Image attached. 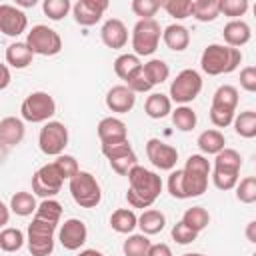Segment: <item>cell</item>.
Returning <instances> with one entry per match:
<instances>
[{"instance_id":"obj_1","label":"cell","mask_w":256,"mask_h":256,"mask_svg":"<svg viewBox=\"0 0 256 256\" xmlns=\"http://www.w3.org/2000/svg\"><path fill=\"white\" fill-rule=\"evenodd\" d=\"M62 218V204L46 198L38 204L32 222L28 224L26 242L32 256H50L54 250V232Z\"/></svg>"},{"instance_id":"obj_2","label":"cell","mask_w":256,"mask_h":256,"mask_svg":"<svg viewBox=\"0 0 256 256\" xmlns=\"http://www.w3.org/2000/svg\"><path fill=\"white\" fill-rule=\"evenodd\" d=\"M126 176H128V192H126L128 204L132 208H142V210L150 208L162 192V178L140 164H136Z\"/></svg>"},{"instance_id":"obj_3","label":"cell","mask_w":256,"mask_h":256,"mask_svg":"<svg viewBox=\"0 0 256 256\" xmlns=\"http://www.w3.org/2000/svg\"><path fill=\"white\" fill-rule=\"evenodd\" d=\"M240 62H242V52L226 44H208L200 56V68L208 76L230 74L240 66Z\"/></svg>"},{"instance_id":"obj_4","label":"cell","mask_w":256,"mask_h":256,"mask_svg":"<svg viewBox=\"0 0 256 256\" xmlns=\"http://www.w3.org/2000/svg\"><path fill=\"white\" fill-rule=\"evenodd\" d=\"M210 162L204 154H192L188 156L184 168H182V180H184V190L186 198H196L202 196L208 188V176H210Z\"/></svg>"},{"instance_id":"obj_5","label":"cell","mask_w":256,"mask_h":256,"mask_svg":"<svg viewBox=\"0 0 256 256\" xmlns=\"http://www.w3.org/2000/svg\"><path fill=\"white\" fill-rule=\"evenodd\" d=\"M68 190H70L72 200L80 208H96L102 200V188L96 176L84 170H78V174L68 180Z\"/></svg>"},{"instance_id":"obj_6","label":"cell","mask_w":256,"mask_h":256,"mask_svg":"<svg viewBox=\"0 0 256 256\" xmlns=\"http://www.w3.org/2000/svg\"><path fill=\"white\" fill-rule=\"evenodd\" d=\"M20 114L22 120L32 122V124H40V122H48L54 114H56V102L48 92H32L28 94L22 104H20Z\"/></svg>"},{"instance_id":"obj_7","label":"cell","mask_w":256,"mask_h":256,"mask_svg":"<svg viewBox=\"0 0 256 256\" xmlns=\"http://www.w3.org/2000/svg\"><path fill=\"white\" fill-rule=\"evenodd\" d=\"M202 90V76L194 68H184L176 74V78L170 82V102H178L186 106L188 102L196 100Z\"/></svg>"},{"instance_id":"obj_8","label":"cell","mask_w":256,"mask_h":256,"mask_svg":"<svg viewBox=\"0 0 256 256\" xmlns=\"http://www.w3.org/2000/svg\"><path fill=\"white\" fill-rule=\"evenodd\" d=\"M162 38V30L160 24L152 18V20H138L132 28V48L134 54L140 56H150L156 52L158 44Z\"/></svg>"},{"instance_id":"obj_9","label":"cell","mask_w":256,"mask_h":256,"mask_svg":"<svg viewBox=\"0 0 256 256\" xmlns=\"http://www.w3.org/2000/svg\"><path fill=\"white\" fill-rule=\"evenodd\" d=\"M26 46L38 56H56L62 50V38L56 30L46 24H36L28 30Z\"/></svg>"},{"instance_id":"obj_10","label":"cell","mask_w":256,"mask_h":256,"mask_svg":"<svg viewBox=\"0 0 256 256\" xmlns=\"http://www.w3.org/2000/svg\"><path fill=\"white\" fill-rule=\"evenodd\" d=\"M68 146V128L58 120H48L40 128L38 134V148L46 156H60Z\"/></svg>"},{"instance_id":"obj_11","label":"cell","mask_w":256,"mask_h":256,"mask_svg":"<svg viewBox=\"0 0 256 256\" xmlns=\"http://www.w3.org/2000/svg\"><path fill=\"white\" fill-rule=\"evenodd\" d=\"M62 184H64V178L56 170L54 162H50V164L40 166L34 172V176H32V194L40 196L42 200L54 198L62 190Z\"/></svg>"},{"instance_id":"obj_12","label":"cell","mask_w":256,"mask_h":256,"mask_svg":"<svg viewBox=\"0 0 256 256\" xmlns=\"http://www.w3.org/2000/svg\"><path fill=\"white\" fill-rule=\"evenodd\" d=\"M146 156L152 162L154 168L158 170H174L178 162V150L160 138H150L146 142Z\"/></svg>"},{"instance_id":"obj_13","label":"cell","mask_w":256,"mask_h":256,"mask_svg":"<svg viewBox=\"0 0 256 256\" xmlns=\"http://www.w3.org/2000/svg\"><path fill=\"white\" fill-rule=\"evenodd\" d=\"M28 28V16L24 10L12 4H0V32L4 36L16 38Z\"/></svg>"},{"instance_id":"obj_14","label":"cell","mask_w":256,"mask_h":256,"mask_svg":"<svg viewBox=\"0 0 256 256\" xmlns=\"http://www.w3.org/2000/svg\"><path fill=\"white\" fill-rule=\"evenodd\" d=\"M58 240L66 250H80L88 240V228L78 218H68L58 230Z\"/></svg>"},{"instance_id":"obj_15","label":"cell","mask_w":256,"mask_h":256,"mask_svg":"<svg viewBox=\"0 0 256 256\" xmlns=\"http://www.w3.org/2000/svg\"><path fill=\"white\" fill-rule=\"evenodd\" d=\"M106 10H108V0H78L72 6L74 20L80 26H94L96 22H100Z\"/></svg>"},{"instance_id":"obj_16","label":"cell","mask_w":256,"mask_h":256,"mask_svg":"<svg viewBox=\"0 0 256 256\" xmlns=\"http://www.w3.org/2000/svg\"><path fill=\"white\" fill-rule=\"evenodd\" d=\"M100 38L108 48L120 50V48H124L128 44V28L120 18H108L102 24Z\"/></svg>"},{"instance_id":"obj_17","label":"cell","mask_w":256,"mask_h":256,"mask_svg":"<svg viewBox=\"0 0 256 256\" xmlns=\"http://www.w3.org/2000/svg\"><path fill=\"white\" fill-rule=\"evenodd\" d=\"M134 104H136V94L126 84H116L106 94V106H108V110H112L116 114L130 112L134 108Z\"/></svg>"},{"instance_id":"obj_18","label":"cell","mask_w":256,"mask_h":256,"mask_svg":"<svg viewBox=\"0 0 256 256\" xmlns=\"http://www.w3.org/2000/svg\"><path fill=\"white\" fill-rule=\"evenodd\" d=\"M98 138L102 144H116L128 140L126 124L116 116H106L98 122Z\"/></svg>"},{"instance_id":"obj_19","label":"cell","mask_w":256,"mask_h":256,"mask_svg":"<svg viewBox=\"0 0 256 256\" xmlns=\"http://www.w3.org/2000/svg\"><path fill=\"white\" fill-rule=\"evenodd\" d=\"M222 36H224L226 46H230V48H238V50H240V46H244V44L250 42V38H252V30H250L248 22H244V20H230V22L224 26Z\"/></svg>"},{"instance_id":"obj_20","label":"cell","mask_w":256,"mask_h":256,"mask_svg":"<svg viewBox=\"0 0 256 256\" xmlns=\"http://www.w3.org/2000/svg\"><path fill=\"white\" fill-rule=\"evenodd\" d=\"M26 128H24V120L16 118V116H6L0 120V142L6 146H16L24 140Z\"/></svg>"},{"instance_id":"obj_21","label":"cell","mask_w":256,"mask_h":256,"mask_svg":"<svg viewBox=\"0 0 256 256\" xmlns=\"http://www.w3.org/2000/svg\"><path fill=\"white\" fill-rule=\"evenodd\" d=\"M162 40L172 52H184L190 44V30L184 24H170L162 30Z\"/></svg>"},{"instance_id":"obj_22","label":"cell","mask_w":256,"mask_h":256,"mask_svg":"<svg viewBox=\"0 0 256 256\" xmlns=\"http://www.w3.org/2000/svg\"><path fill=\"white\" fill-rule=\"evenodd\" d=\"M144 112L148 118L152 120H160V118H166L170 112H172V102L166 94L162 92H152L148 98H146V104H144Z\"/></svg>"},{"instance_id":"obj_23","label":"cell","mask_w":256,"mask_h":256,"mask_svg":"<svg viewBox=\"0 0 256 256\" xmlns=\"http://www.w3.org/2000/svg\"><path fill=\"white\" fill-rule=\"evenodd\" d=\"M164 226H166V216L156 208H148L138 216V228L142 230L144 236H154L162 232Z\"/></svg>"},{"instance_id":"obj_24","label":"cell","mask_w":256,"mask_h":256,"mask_svg":"<svg viewBox=\"0 0 256 256\" xmlns=\"http://www.w3.org/2000/svg\"><path fill=\"white\" fill-rule=\"evenodd\" d=\"M196 144H198V148H200L202 154H214V156H216L220 150L226 148V138H224V134H222L220 130L208 128V130L200 132Z\"/></svg>"},{"instance_id":"obj_25","label":"cell","mask_w":256,"mask_h":256,"mask_svg":"<svg viewBox=\"0 0 256 256\" xmlns=\"http://www.w3.org/2000/svg\"><path fill=\"white\" fill-rule=\"evenodd\" d=\"M32 50L26 46V42H12L8 48H6V62L16 68V70H22V68H28L32 64Z\"/></svg>"},{"instance_id":"obj_26","label":"cell","mask_w":256,"mask_h":256,"mask_svg":"<svg viewBox=\"0 0 256 256\" xmlns=\"http://www.w3.org/2000/svg\"><path fill=\"white\" fill-rule=\"evenodd\" d=\"M138 226V216L130 208H118L110 216V228L118 234H132Z\"/></svg>"},{"instance_id":"obj_27","label":"cell","mask_w":256,"mask_h":256,"mask_svg":"<svg viewBox=\"0 0 256 256\" xmlns=\"http://www.w3.org/2000/svg\"><path fill=\"white\" fill-rule=\"evenodd\" d=\"M16 216H30L36 212L38 208V202H36V196L32 192H16L12 198H10V206H8Z\"/></svg>"},{"instance_id":"obj_28","label":"cell","mask_w":256,"mask_h":256,"mask_svg":"<svg viewBox=\"0 0 256 256\" xmlns=\"http://www.w3.org/2000/svg\"><path fill=\"white\" fill-rule=\"evenodd\" d=\"M210 106L226 108V110H234L236 112V106H238V90L232 84L218 86L216 92H214V96H212V104Z\"/></svg>"},{"instance_id":"obj_29","label":"cell","mask_w":256,"mask_h":256,"mask_svg":"<svg viewBox=\"0 0 256 256\" xmlns=\"http://www.w3.org/2000/svg\"><path fill=\"white\" fill-rule=\"evenodd\" d=\"M182 222L194 230V232H202L208 224H210V214L204 206H192V208H186V212L182 214Z\"/></svg>"},{"instance_id":"obj_30","label":"cell","mask_w":256,"mask_h":256,"mask_svg":"<svg viewBox=\"0 0 256 256\" xmlns=\"http://www.w3.org/2000/svg\"><path fill=\"white\" fill-rule=\"evenodd\" d=\"M192 16L198 22H214L220 16L218 0H192Z\"/></svg>"},{"instance_id":"obj_31","label":"cell","mask_w":256,"mask_h":256,"mask_svg":"<svg viewBox=\"0 0 256 256\" xmlns=\"http://www.w3.org/2000/svg\"><path fill=\"white\" fill-rule=\"evenodd\" d=\"M142 70H144V74H146V78L150 80L152 86L166 82L168 76H170V68H168V64H166L164 60H160V58H152V60H148L146 64H142Z\"/></svg>"},{"instance_id":"obj_32","label":"cell","mask_w":256,"mask_h":256,"mask_svg":"<svg viewBox=\"0 0 256 256\" xmlns=\"http://www.w3.org/2000/svg\"><path fill=\"white\" fill-rule=\"evenodd\" d=\"M234 132L242 138H254L256 136V112L254 110H244L232 120Z\"/></svg>"},{"instance_id":"obj_33","label":"cell","mask_w":256,"mask_h":256,"mask_svg":"<svg viewBox=\"0 0 256 256\" xmlns=\"http://www.w3.org/2000/svg\"><path fill=\"white\" fill-rule=\"evenodd\" d=\"M170 116H172V124L182 132H190L196 128L198 116L190 106H176V110H172Z\"/></svg>"},{"instance_id":"obj_34","label":"cell","mask_w":256,"mask_h":256,"mask_svg":"<svg viewBox=\"0 0 256 256\" xmlns=\"http://www.w3.org/2000/svg\"><path fill=\"white\" fill-rule=\"evenodd\" d=\"M150 246H152V242L148 240V236H144V234H130L124 240L122 250H124V256H148Z\"/></svg>"},{"instance_id":"obj_35","label":"cell","mask_w":256,"mask_h":256,"mask_svg":"<svg viewBox=\"0 0 256 256\" xmlns=\"http://www.w3.org/2000/svg\"><path fill=\"white\" fill-rule=\"evenodd\" d=\"M26 238L24 232L18 228H2L0 230V250L4 252H18L24 246Z\"/></svg>"},{"instance_id":"obj_36","label":"cell","mask_w":256,"mask_h":256,"mask_svg":"<svg viewBox=\"0 0 256 256\" xmlns=\"http://www.w3.org/2000/svg\"><path fill=\"white\" fill-rule=\"evenodd\" d=\"M140 66H142V62H140V58L136 54H120L114 60V72L122 80H126L130 74H134Z\"/></svg>"},{"instance_id":"obj_37","label":"cell","mask_w":256,"mask_h":256,"mask_svg":"<svg viewBox=\"0 0 256 256\" xmlns=\"http://www.w3.org/2000/svg\"><path fill=\"white\" fill-rule=\"evenodd\" d=\"M214 168H228V170H236L240 172L242 168V158L234 148H224L216 154L214 158Z\"/></svg>"},{"instance_id":"obj_38","label":"cell","mask_w":256,"mask_h":256,"mask_svg":"<svg viewBox=\"0 0 256 256\" xmlns=\"http://www.w3.org/2000/svg\"><path fill=\"white\" fill-rule=\"evenodd\" d=\"M212 172V182L218 190H232L238 184V174L236 170H228V168H214Z\"/></svg>"},{"instance_id":"obj_39","label":"cell","mask_w":256,"mask_h":256,"mask_svg":"<svg viewBox=\"0 0 256 256\" xmlns=\"http://www.w3.org/2000/svg\"><path fill=\"white\" fill-rule=\"evenodd\" d=\"M160 8H164L176 20H184L192 16V0H164L160 2Z\"/></svg>"},{"instance_id":"obj_40","label":"cell","mask_w":256,"mask_h":256,"mask_svg":"<svg viewBox=\"0 0 256 256\" xmlns=\"http://www.w3.org/2000/svg\"><path fill=\"white\" fill-rule=\"evenodd\" d=\"M42 10L50 20L56 22V20H62L72 10V4H70V0H44Z\"/></svg>"},{"instance_id":"obj_41","label":"cell","mask_w":256,"mask_h":256,"mask_svg":"<svg viewBox=\"0 0 256 256\" xmlns=\"http://www.w3.org/2000/svg\"><path fill=\"white\" fill-rule=\"evenodd\" d=\"M234 188H236V198L242 204H254L256 202V178L254 176L242 178Z\"/></svg>"},{"instance_id":"obj_42","label":"cell","mask_w":256,"mask_h":256,"mask_svg":"<svg viewBox=\"0 0 256 256\" xmlns=\"http://www.w3.org/2000/svg\"><path fill=\"white\" fill-rule=\"evenodd\" d=\"M218 10L232 20H240V16H244L248 10V0H218Z\"/></svg>"},{"instance_id":"obj_43","label":"cell","mask_w":256,"mask_h":256,"mask_svg":"<svg viewBox=\"0 0 256 256\" xmlns=\"http://www.w3.org/2000/svg\"><path fill=\"white\" fill-rule=\"evenodd\" d=\"M54 166H56V170L60 172V176H62L64 180H70V178L76 176L78 170H80L78 160H76L74 156H70V154H60V156H56Z\"/></svg>"},{"instance_id":"obj_44","label":"cell","mask_w":256,"mask_h":256,"mask_svg":"<svg viewBox=\"0 0 256 256\" xmlns=\"http://www.w3.org/2000/svg\"><path fill=\"white\" fill-rule=\"evenodd\" d=\"M130 8L136 16H140V20H152L156 12L160 10V2L158 0H132Z\"/></svg>"},{"instance_id":"obj_45","label":"cell","mask_w":256,"mask_h":256,"mask_svg":"<svg viewBox=\"0 0 256 256\" xmlns=\"http://www.w3.org/2000/svg\"><path fill=\"white\" fill-rule=\"evenodd\" d=\"M108 162H110V168H112L116 174L126 176V174L138 164V158H136L134 150H130V152H126V154H122V156H116V158L108 160Z\"/></svg>"},{"instance_id":"obj_46","label":"cell","mask_w":256,"mask_h":256,"mask_svg":"<svg viewBox=\"0 0 256 256\" xmlns=\"http://www.w3.org/2000/svg\"><path fill=\"white\" fill-rule=\"evenodd\" d=\"M124 82H126V86H128L134 94H138V92H150V90H152V84H150V80L146 78V74H144L142 66H140L134 74H130Z\"/></svg>"},{"instance_id":"obj_47","label":"cell","mask_w":256,"mask_h":256,"mask_svg":"<svg viewBox=\"0 0 256 256\" xmlns=\"http://www.w3.org/2000/svg\"><path fill=\"white\" fill-rule=\"evenodd\" d=\"M168 192L176 200H186V190H184V180H182V170H172L168 176Z\"/></svg>"},{"instance_id":"obj_48","label":"cell","mask_w":256,"mask_h":256,"mask_svg":"<svg viewBox=\"0 0 256 256\" xmlns=\"http://www.w3.org/2000/svg\"><path fill=\"white\" fill-rule=\"evenodd\" d=\"M170 234H172V238L176 240V244H192V242L198 238V232L190 230L182 220L172 226V232H170Z\"/></svg>"},{"instance_id":"obj_49","label":"cell","mask_w":256,"mask_h":256,"mask_svg":"<svg viewBox=\"0 0 256 256\" xmlns=\"http://www.w3.org/2000/svg\"><path fill=\"white\" fill-rule=\"evenodd\" d=\"M236 112L234 110H226V108H216V106H210V120L214 126L218 128H226L232 124Z\"/></svg>"},{"instance_id":"obj_50","label":"cell","mask_w":256,"mask_h":256,"mask_svg":"<svg viewBox=\"0 0 256 256\" xmlns=\"http://www.w3.org/2000/svg\"><path fill=\"white\" fill-rule=\"evenodd\" d=\"M130 150H132V146H130L128 140L116 142V144H102V154H104L108 160H112V158H116V156H122V154L130 152Z\"/></svg>"},{"instance_id":"obj_51","label":"cell","mask_w":256,"mask_h":256,"mask_svg":"<svg viewBox=\"0 0 256 256\" xmlns=\"http://www.w3.org/2000/svg\"><path fill=\"white\" fill-rule=\"evenodd\" d=\"M240 86L246 92H256V66H246L240 70Z\"/></svg>"},{"instance_id":"obj_52","label":"cell","mask_w":256,"mask_h":256,"mask_svg":"<svg viewBox=\"0 0 256 256\" xmlns=\"http://www.w3.org/2000/svg\"><path fill=\"white\" fill-rule=\"evenodd\" d=\"M148 256H172V250L168 244L160 242V244H152L148 250Z\"/></svg>"},{"instance_id":"obj_53","label":"cell","mask_w":256,"mask_h":256,"mask_svg":"<svg viewBox=\"0 0 256 256\" xmlns=\"http://www.w3.org/2000/svg\"><path fill=\"white\" fill-rule=\"evenodd\" d=\"M10 82H12V74H10V68H8L6 64H2V62H0V90L8 88V86H10Z\"/></svg>"},{"instance_id":"obj_54","label":"cell","mask_w":256,"mask_h":256,"mask_svg":"<svg viewBox=\"0 0 256 256\" xmlns=\"http://www.w3.org/2000/svg\"><path fill=\"white\" fill-rule=\"evenodd\" d=\"M8 220H10V208L0 200V228H4L8 224Z\"/></svg>"},{"instance_id":"obj_55","label":"cell","mask_w":256,"mask_h":256,"mask_svg":"<svg viewBox=\"0 0 256 256\" xmlns=\"http://www.w3.org/2000/svg\"><path fill=\"white\" fill-rule=\"evenodd\" d=\"M246 238H248V242L256 244V220H250L248 222V226H246Z\"/></svg>"},{"instance_id":"obj_56","label":"cell","mask_w":256,"mask_h":256,"mask_svg":"<svg viewBox=\"0 0 256 256\" xmlns=\"http://www.w3.org/2000/svg\"><path fill=\"white\" fill-rule=\"evenodd\" d=\"M78 256H104L100 250H96V248H86V250H82Z\"/></svg>"},{"instance_id":"obj_57","label":"cell","mask_w":256,"mask_h":256,"mask_svg":"<svg viewBox=\"0 0 256 256\" xmlns=\"http://www.w3.org/2000/svg\"><path fill=\"white\" fill-rule=\"evenodd\" d=\"M182 256H204V254H200V252H188V254H182Z\"/></svg>"}]
</instances>
